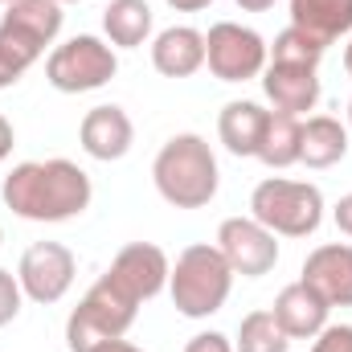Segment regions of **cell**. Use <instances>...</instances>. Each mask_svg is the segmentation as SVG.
I'll list each match as a JSON object with an SVG mask.
<instances>
[{
	"label": "cell",
	"instance_id": "6da1fadb",
	"mask_svg": "<svg viewBox=\"0 0 352 352\" xmlns=\"http://www.w3.org/2000/svg\"><path fill=\"white\" fill-rule=\"evenodd\" d=\"M4 205L25 221H70L90 205V176L74 160H29L0 184Z\"/></svg>",
	"mask_w": 352,
	"mask_h": 352
},
{
	"label": "cell",
	"instance_id": "7a4b0ae2",
	"mask_svg": "<svg viewBox=\"0 0 352 352\" xmlns=\"http://www.w3.org/2000/svg\"><path fill=\"white\" fill-rule=\"evenodd\" d=\"M152 180L160 188V197L176 205V209H201L217 197V156L201 135H173L156 164H152Z\"/></svg>",
	"mask_w": 352,
	"mask_h": 352
},
{
	"label": "cell",
	"instance_id": "3957f363",
	"mask_svg": "<svg viewBox=\"0 0 352 352\" xmlns=\"http://www.w3.org/2000/svg\"><path fill=\"white\" fill-rule=\"evenodd\" d=\"M230 287H234V270L226 263V254L209 242H197V246L180 250L173 274H168L173 307L188 320H205V316L221 311L226 299H230Z\"/></svg>",
	"mask_w": 352,
	"mask_h": 352
},
{
	"label": "cell",
	"instance_id": "277c9868",
	"mask_svg": "<svg viewBox=\"0 0 352 352\" xmlns=\"http://www.w3.org/2000/svg\"><path fill=\"white\" fill-rule=\"evenodd\" d=\"M135 311H140V299L107 270L82 295V303L70 311V320H66V344H70V352H90L102 340H119L135 324Z\"/></svg>",
	"mask_w": 352,
	"mask_h": 352
},
{
	"label": "cell",
	"instance_id": "5b68a950",
	"mask_svg": "<svg viewBox=\"0 0 352 352\" xmlns=\"http://www.w3.org/2000/svg\"><path fill=\"white\" fill-rule=\"evenodd\" d=\"M250 217L278 238H307L324 221V192L307 180L266 176L250 197Z\"/></svg>",
	"mask_w": 352,
	"mask_h": 352
},
{
	"label": "cell",
	"instance_id": "8992f818",
	"mask_svg": "<svg viewBox=\"0 0 352 352\" xmlns=\"http://www.w3.org/2000/svg\"><path fill=\"white\" fill-rule=\"evenodd\" d=\"M119 74V58L102 37L78 33L70 41H62L50 58H45V78L50 87L62 94H87V90L107 87Z\"/></svg>",
	"mask_w": 352,
	"mask_h": 352
},
{
	"label": "cell",
	"instance_id": "52a82bcc",
	"mask_svg": "<svg viewBox=\"0 0 352 352\" xmlns=\"http://www.w3.org/2000/svg\"><path fill=\"white\" fill-rule=\"evenodd\" d=\"M266 58H270L266 41L254 29L238 25V21H217L205 33V66L221 82H250V78H258L266 70Z\"/></svg>",
	"mask_w": 352,
	"mask_h": 352
},
{
	"label": "cell",
	"instance_id": "ba28073f",
	"mask_svg": "<svg viewBox=\"0 0 352 352\" xmlns=\"http://www.w3.org/2000/svg\"><path fill=\"white\" fill-rule=\"evenodd\" d=\"M74 274H78V263H74L70 246H62V242H33L16 266V283H21L25 299H33V303H58L70 291Z\"/></svg>",
	"mask_w": 352,
	"mask_h": 352
},
{
	"label": "cell",
	"instance_id": "9c48e42d",
	"mask_svg": "<svg viewBox=\"0 0 352 352\" xmlns=\"http://www.w3.org/2000/svg\"><path fill=\"white\" fill-rule=\"evenodd\" d=\"M278 234H270L263 221L254 217H226L217 230V250L226 254V263L242 278H263L278 263Z\"/></svg>",
	"mask_w": 352,
	"mask_h": 352
},
{
	"label": "cell",
	"instance_id": "30bf717a",
	"mask_svg": "<svg viewBox=\"0 0 352 352\" xmlns=\"http://www.w3.org/2000/svg\"><path fill=\"white\" fill-rule=\"evenodd\" d=\"M328 307H352V246L344 242H328L316 246L303 263L299 274Z\"/></svg>",
	"mask_w": 352,
	"mask_h": 352
},
{
	"label": "cell",
	"instance_id": "8fae6325",
	"mask_svg": "<svg viewBox=\"0 0 352 352\" xmlns=\"http://www.w3.org/2000/svg\"><path fill=\"white\" fill-rule=\"evenodd\" d=\"M107 270L144 303V299H156V295L168 287L173 263H168V254H164L160 246H152V242H131V246H123V250L115 254V263L107 266Z\"/></svg>",
	"mask_w": 352,
	"mask_h": 352
},
{
	"label": "cell",
	"instance_id": "7c38bea8",
	"mask_svg": "<svg viewBox=\"0 0 352 352\" xmlns=\"http://www.w3.org/2000/svg\"><path fill=\"white\" fill-rule=\"evenodd\" d=\"M78 140H82V152L94 160H123L135 144V127L127 119L123 107L115 102H102V107H90L82 115V127H78Z\"/></svg>",
	"mask_w": 352,
	"mask_h": 352
},
{
	"label": "cell",
	"instance_id": "4fadbf2b",
	"mask_svg": "<svg viewBox=\"0 0 352 352\" xmlns=\"http://www.w3.org/2000/svg\"><path fill=\"white\" fill-rule=\"evenodd\" d=\"M328 303L299 278V283H291V287H283L278 291V299H274V307H270V316H274V324L287 332V340H316L324 328H328Z\"/></svg>",
	"mask_w": 352,
	"mask_h": 352
},
{
	"label": "cell",
	"instance_id": "5bb4252c",
	"mask_svg": "<svg viewBox=\"0 0 352 352\" xmlns=\"http://www.w3.org/2000/svg\"><path fill=\"white\" fill-rule=\"evenodd\" d=\"M263 90L274 102V111L283 115H307L320 102V78L311 66H287V62H270L263 70Z\"/></svg>",
	"mask_w": 352,
	"mask_h": 352
},
{
	"label": "cell",
	"instance_id": "9a60e30c",
	"mask_svg": "<svg viewBox=\"0 0 352 352\" xmlns=\"http://www.w3.org/2000/svg\"><path fill=\"white\" fill-rule=\"evenodd\" d=\"M152 66L164 78H188L205 66V33L192 25H173L152 41Z\"/></svg>",
	"mask_w": 352,
	"mask_h": 352
},
{
	"label": "cell",
	"instance_id": "2e32d148",
	"mask_svg": "<svg viewBox=\"0 0 352 352\" xmlns=\"http://www.w3.org/2000/svg\"><path fill=\"white\" fill-rule=\"evenodd\" d=\"M266 119H270V111H263V107L250 102V98L226 102L221 115H217V135H221V144H226L234 156H258Z\"/></svg>",
	"mask_w": 352,
	"mask_h": 352
},
{
	"label": "cell",
	"instance_id": "e0dca14e",
	"mask_svg": "<svg viewBox=\"0 0 352 352\" xmlns=\"http://www.w3.org/2000/svg\"><path fill=\"white\" fill-rule=\"evenodd\" d=\"M349 156V127L332 115H311L303 123V148H299V164L307 168H332Z\"/></svg>",
	"mask_w": 352,
	"mask_h": 352
},
{
	"label": "cell",
	"instance_id": "ac0fdd59",
	"mask_svg": "<svg viewBox=\"0 0 352 352\" xmlns=\"http://www.w3.org/2000/svg\"><path fill=\"white\" fill-rule=\"evenodd\" d=\"M291 25L328 45L352 33V0H291Z\"/></svg>",
	"mask_w": 352,
	"mask_h": 352
},
{
	"label": "cell",
	"instance_id": "d6986e66",
	"mask_svg": "<svg viewBox=\"0 0 352 352\" xmlns=\"http://www.w3.org/2000/svg\"><path fill=\"white\" fill-rule=\"evenodd\" d=\"M102 33L111 37V45H123V50L144 45L148 33H152L148 0H111L107 12H102Z\"/></svg>",
	"mask_w": 352,
	"mask_h": 352
},
{
	"label": "cell",
	"instance_id": "ffe728a7",
	"mask_svg": "<svg viewBox=\"0 0 352 352\" xmlns=\"http://www.w3.org/2000/svg\"><path fill=\"white\" fill-rule=\"evenodd\" d=\"M299 148H303V123L295 115L270 111L263 144H258V160L266 168H291V164H299Z\"/></svg>",
	"mask_w": 352,
	"mask_h": 352
},
{
	"label": "cell",
	"instance_id": "44dd1931",
	"mask_svg": "<svg viewBox=\"0 0 352 352\" xmlns=\"http://www.w3.org/2000/svg\"><path fill=\"white\" fill-rule=\"evenodd\" d=\"M62 4L58 0H12L8 12L0 21H8L12 29L29 33L37 45H54V37L62 33Z\"/></svg>",
	"mask_w": 352,
	"mask_h": 352
},
{
	"label": "cell",
	"instance_id": "7402d4cb",
	"mask_svg": "<svg viewBox=\"0 0 352 352\" xmlns=\"http://www.w3.org/2000/svg\"><path fill=\"white\" fill-rule=\"evenodd\" d=\"M287 332L274 324L270 311H250L242 324H238V340L234 352H287Z\"/></svg>",
	"mask_w": 352,
	"mask_h": 352
},
{
	"label": "cell",
	"instance_id": "603a6c76",
	"mask_svg": "<svg viewBox=\"0 0 352 352\" xmlns=\"http://www.w3.org/2000/svg\"><path fill=\"white\" fill-rule=\"evenodd\" d=\"M270 50V58L266 62H287V66H320V58H324V41H316L311 33H303V29H295V25H287L278 37H274V45H266Z\"/></svg>",
	"mask_w": 352,
	"mask_h": 352
},
{
	"label": "cell",
	"instance_id": "cb8c5ba5",
	"mask_svg": "<svg viewBox=\"0 0 352 352\" xmlns=\"http://www.w3.org/2000/svg\"><path fill=\"white\" fill-rule=\"evenodd\" d=\"M21 299H25V291H21V283H16V274L0 266V328L21 316Z\"/></svg>",
	"mask_w": 352,
	"mask_h": 352
},
{
	"label": "cell",
	"instance_id": "d4e9b609",
	"mask_svg": "<svg viewBox=\"0 0 352 352\" xmlns=\"http://www.w3.org/2000/svg\"><path fill=\"white\" fill-rule=\"evenodd\" d=\"M311 352H352V324H328L316 336Z\"/></svg>",
	"mask_w": 352,
	"mask_h": 352
},
{
	"label": "cell",
	"instance_id": "484cf974",
	"mask_svg": "<svg viewBox=\"0 0 352 352\" xmlns=\"http://www.w3.org/2000/svg\"><path fill=\"white\" fill-rule=\"evenodd\" d=\"M184 352H234V344H230V336H221V332H197V336L184 344Z\"/></svg>",
	"mask_w": 352,
	"mask_h": 352
},
{
	"label": "cell",
	"instance_id": "4316f807",
	"mask_svg": "<svg viewBox=\"0 0 352 352\" xmlns=\"http://www.w3.org/2000/svg\"><path fill=\"white\" fill-rule=\"evenodd\" d=\"M332 221H336V230H340V234H349V238H352V192L336 201V209H332Z\"/></svg>",
	"mask_w": 352,
	"mask_h": 352
},
{
	"label": "cell",
	"instance_id": "83f0119b",
	"mask_svg": "<svg viewBox=\"0 0 352 352\" xmlns=\"http://www.w3.org/2000/svg\"><path fill=\"white\" fill-rule=\"evenodd\" d=\"M90 352H144V349H135V344H127V340L119 336V340H102V344H94Z\"/></svg>",
	"mask_w": 352,
	"mask_h": 352
},
{
	"label": "cell",
	"instance_id": "f1b7e54d",
	"mask_svg": "<svg viewBox=\"0 0 352 352\" xmlns=\"http://www.w3.org/2000/svg\"><path fill=\"white\" fill-rule=\"evenodd\" d=\"M8 152H12V123L0 115V160H4Z\"/></svg>",
	"mask_w": 352,
	"mask_h": 352
},
{
	"label": "cell",
	"instance_id": "f546056e",
	"mask_svg": "<svg viewBox=\"0 0 352 352\" xmlns=\"http://www.w3.org/2000/svg\"><path fill=\"white\" fill-rule=\"evenodd\" d=\"M213 0H168V8H176V12H201V8H209Z\"/></svg>",
	"mask_w": 352,
	"mask_h": 352
},
{
	"label": "cell",
	"instance_id": "4dcf8cb0",
	"mask_svg": "<svg viewBox=\"0 0 352 352\" xmlns=\"http://www.w3.org/2000/svg\"><path fill=\"white\" fill-rule=\"evenodd\" d=\"M242 12H266V8H274V0H234Z\"/></svg>",
	"mask_w": 352,
	"mask_h": 352
},
{
	"label": "cell",
	"instance_id": "1f68e13d",
	"mask_svg": "<svg viewBox=\"0 0 352 352\" xmlns=\"http://www.w3.org/2000/svg\"><path fill=\"white\" fill-rule=\"evenodd\" d=\"M344 70H349V78H352V41H349V50H344Z\"/></svg>",
	"mask_w": 352,
	"mask_h": 352
},
{
	"label": "cell",
	"instance_id": "d6a6232c",
	"mask_svg": "<svg viewBox=\"0 0 352 352\" xmlns=\"http://www.w3.org/2000/svg\"><path fill=\"white\" fill-rule=\"evenodd\" d=\"M4 87H12V78H8V74H4V66H0V90Z\"/></svg>",
	"mask_w": 352,
	"mask_h": 352
},
{
	"label": "cell",
	"instance_id": "836d02e7",
	"mask_svg": "<svg viewBox=\"0 0 352 352\" xmlns=\"http://www.w3.org/2000/svg\"><path fill=\"white\" fill-rule=\"evenodd\" d=\"M349 127H352V102H349Z\"/></svg>",
	"mask_w": 352,
	"mask_h": 352
},
{
	"label": "cell",
	"instance_id": "e575fe53",
	"mask_svg": "<svg viewBox=\"0 0 352 352\" xmlns=\"http://www.w3.org/2000/svg\"><path fill=\"white\" fill-rule=\"evenodd\" d=\"M0 246H4V230H0Z\"/></svg>",
	"mask_w": 352,
	"mask_h": 352
},
{
	"label": "cell",
	"instance_id": "d590c367",
	"mask_svg": "<svg viewBox=\"0 0 352 352\" xmlns=\"http://www.w3.org/2000/svg\"><path fill=\"white\" fill-rule=\"evenodd\" d=\"M0 4H12V0H0Z\"/></svg>",
	"mask_w": 352,
	"mask_h": 352
},
{
	"label": "cell",
	"instance_id": "8d00e7d4",
	"mask_svg": "<svg viewBox=\"0 0 352 352\" xmlns=\"http://www.w3.org/2000/svg\"><path fill=\"white\" fill-rule=\"evenodd\" d=\"M58 4H70V0H58Z\"/></svg>",
	"mask_w": 352,
	"mask_h": 352
}]
</instances>
